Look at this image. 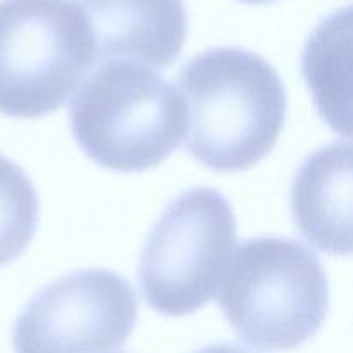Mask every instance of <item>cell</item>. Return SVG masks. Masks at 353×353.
<instances>
[{"label":"cell","instance_id":"6da1fadb","mask_svg":"<svg viewBox=\"0 0 353 353\" xmlns=\"http://www.w3.org/2000/svg\"><path fill=\"white\" fill-rule=\"evenodd\" d=\"M179 88L188 109L186 150L216 172L250 169L274 148L286 117V92L265 59L219 47L183 65Z\"/></svg>","mask_w":353,"mask_h":353},{"label":"cell","instance_id":"7a4b0ae2","mask_svg":"<svg viewBox=\"0 0 353 353\" xmlns=\"http://www.w3.org/2000/svg\"><path fill=\"white\" fill-rule=\"evenodd\" d=\"M72 137L99 165L141 172L162 164L185 134L181 95L147 65L102 62L69 107Z\"/></svg>","mask_w":353,"mask_h":353},{"label":"cell","instance_id":"3957f363","mask_svg":"<svg viewBox=\"0 0 353 353\" xmlns=\"http://www.w3.org/2000/svg\"><path fill=\"white\" fill-rule=\"evenodd\" d=\"M219 305L241 341L268 352L300 347L323 326L330 285L316 254L300 241H243L221 279Z\"/></svg>","mask_w":353,"mask_h":353},{"label":"cell","instance_id":"277c9868","mask_svg":"<svg viewBox=\"0 0 353 353\" xmlns=\"http://www.w3.org/2000/svg\"><path fill=\"white\" fill-rule=\"evenodd\" d=\"M72 0H0V114L37 119L68 102L95 62Z\"/></svg>","mask_w":353,"mask_h":353},{"label":"cell","instance_id":"5b68a950","mask_svg":"<svg viewBox=\"0 0 353 353\" xmlns=\"http://www.w3.org/2000/svg\"><path fill=\"white\" fill-rule=\"evenodd\" d=\"M236 243V217L212 188H193L169 203L147 238L138 269L148 307L183 317L216 295Z\"/></svg>","mask_w":353,"mask_h":353},{"label":"cell","instance_id":"8992f818","mask_svg":"<svg viewBox=\"0 0 353 353\" xmlns=\"http://www.w3.org/2000/svg\"><path fill=\"white\" fill-rule=\"evenodd\" d=\"M137 319V293L123 276L83 269L52 281L26 303L14 324V352H112L126 343Z\"/></svg>","mask_w":353,"mask_h":353},{"label":"cell","instance_id":"52a82bcc","mask_svg":"<svg viewBox=\"0 0 353 353\" xmlns=\"http://www.w3.org/2000/svg\"><path fill=\"white\" fill-rule=\"evenodd\" d=\"M100 62L128 61L168 68L186 38L183 0H76Z\"/></svg>","mask_w":353,"mask_h":353},{"label":"cell","instance_id":"ba28073f","mask_svg":"<svg viewBox=\"0 0 353 353\" xmlns=\"http://www.w3.org/2000/svg\"><path fill=\"white\" fill-rule=\"evenodd\" d=\"M292 214L302 236L317 250L350 255V141L319 148L300 165L292 185Z\"/></svg>","mask_w":353,"mask_h":353},{"label":"cell","instance_id":"9c48e42d","mask_svg":"<svg viewBox=\"0 0 353 353\" xmlns=\"http://www.w3.org/2000/svg\"><path fill=\"white\" fill-rule=\"evenodd\" d=\"M350 7L317 26L303 52V74L321 116L338 133L350 134Z\"/></svg>","mask_w":353,"mask_h":353},{"label":"cell","instance_id":"30bf717a","mask_svg":"<svg viewBox=\"0 0 353 353\" xmlns=\"http://www.w3.org/2000/svg\"><path fill=\"white\" fill-rule=\"evenodd\" d=\"M38 195L26 172L0 155V268L16 261L38 228Z\"/></svg>","mask_w":353,"mask_h":353},{"label":"cell","instance_id":"8fae6325","mask_svg":"<svg viewBox=\"0 0 353 353\" xmlns=\"http://www.w3.org/2000/svg\"><path fill=\"white\" fill-rule=\"evenodd\" d=\"M193 353H254L243 347H238V345L231 343H219V345H210V347L200 348V350Z\"/></svg>","mask_w":353,"mask_h":353},{"label":"cell","instance_id":"7c38bea8","mask_svg":"<svg viewBox=\"0 0 353 353\" xmlns=\"http://www.w3.org/2000/svg\"><path fill=\"white\" fill-rule=\"evenodd\" d=\"M240 2L254 3V6H261V3H269V2H274V0H240Z\"/></svg>","mask_w":353,"mask_h":353}]
</instances>
